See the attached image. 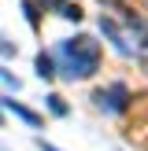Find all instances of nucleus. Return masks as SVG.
Here are the masks:
<instances>
[{"label": "nucleus", "mask_w": 148, "mask_h": 151, "mask_svg": "<svg viewBox=\"0 0 148 151\" xmlns=\"http://www.w3.org/2000/svg\"><path fill=\"white\" fill-rule=\"evenodd\" d=\"M96 63H100V44L93 37H70L63 41V66H67V78H93Z\"/></svg>", "instance_id": "obj_1"}, {"label": "nucleus", "mask_w": 148, "mask_h": 151, "mask_svg": "<svg viewBox=\"0 0 148 151\" xmlns=\"http://www.w3.org/2000/svg\"><path fill=\"white\" fill-rule=\"evenodd\" d=\"M96 100H100V103L107 100V107H111V111H122V107H126V88H122V85H111L107 92H100Z\"/></svg>", "instance_id": "obj_2"}, {"label": "nucleus", "mask_w": 148, "mask_h": 151, "mask_svg": "<svg viewBox=\"0 0 148 151\" xmlns=\"http://www.w3.org/2000/svg\"><path fill=\"white\" fill-rule=\"evenodd\" d=\"M7 111H11V114H19L22 122H30V125H41V114H33L30 107H22V103H15V100H7Z\"/></svg>", "instance_id": "obj_3"}, {"label": "nucleus", "mask_w": 148, "mask_h": 151, "mask_svg": "<svg viewBox=\"0 0 148 151\" xmlns=\"http://www.w3.org/2000/svg\"><path fill=\"white\" fill-rule=\"evenodd\" d=\"M37 74H41V78H52V74H56V70H52V59L44 55V52L37 55Z\"/></svg>", "instance_id": "obj_4"}, {"label": "nucleus", "mask_w": 148, "mask_h": 151, "mask_svg": "<svg viewBox=\"0 0 148 151\" xmlns=\"http://www.w3.org/2000/svg\"><path fill=\"white\" fill-rule=\"evenodd\" d=\"M52 100V111H56V114H67V107H63V100H59V96H48Z\"/></svg>", "instance_id": "obj_5"}, {"label": "nucleus", "mask_w": 148, "mask_h": 151, "mask_svg": "<svg viewBox=\"0 0 148 151\" xmlns=\"http://www.w3.org/2000/svg\"><path fill=\"white\" fill-rule=\"evenodd\" d=\"M0 52H4V55H7V52H11V44H4V37H0Z\"/></svg>", "instance_id": "obj_6"}, {"label": "nucleus", "mask_w": 148, "mask_h": 151, "mask_svg": "<svg viewBox=\"0 0 148 151\" xmlns=\"http://www.w3.org/2000/svg\"><path fill=\"white\" fill-rule=\"evenodd\" d=\"M41 151H56V147H52V144H44V140H41Z\"/></svg>", "instance_id": "obj_7"}]
</instances>
